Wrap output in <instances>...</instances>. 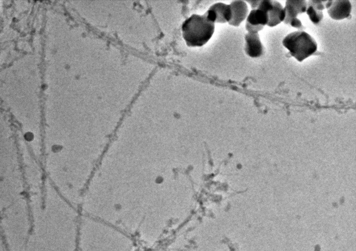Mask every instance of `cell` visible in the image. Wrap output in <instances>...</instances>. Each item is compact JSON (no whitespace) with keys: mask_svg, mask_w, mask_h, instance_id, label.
Masks as SVG:
<instances>
[{"mask_svg":"<svg viewBox=\"0 0 356 251\" xmlns=\"http://www.w3.org/2000/svg\"><path fill=\"white\" fill-rule=\"evenodd\" d=\"M268 22V12L261 9H252L247 15L245 24L248 32H257L261 30Z\"/></svg>","mask_w":356,"mask_h":251,"instance_id":"8992f818","label":"cell"},{"mask_svg":"<svg viewBox=\"0 0 356 251\" xmlns=\"http://www.w3.org/2000/svg\"><path fill=\"white\" fill-rule=\"evenodd\" d=\"M326 1H307L306 12L310 21L314 24L320 23L323 18L322 10L325 9Z\"/></svg>","mask_w":356,"mask_h":251,"instance_id":"9c48e42d","label":"cell"},{"mask_svg":"<svg viewBox=\"0 0 356 251\" xmlns=\"http://www.w3.org/2000/svg\"><path fill=\"white\" fill-rule=\"evenodd\" d=\"M325 7L330 17L335 20L348 18L352 10V4L349 0L326 1Z\"/></svg>","mask_w":356,"mask_h":251,"instance_id":"5b68a950","label":"cell"},{"mask_svg":"<svg viewBox=\"0 0 356 251\" xmlns=\"http://www.w3.org/2000/svg\"><path fill=\"white\" fill-rule=\"evenodd\" d=\"M245 41L244 50L248 56L257 58L263 54L264 48L258 33L248 32L245 35Z\"/></svg>","mask_w":356,"mask_h":251,"instance_id":"52a82bcc","label":"cell"},{"mask_svg":"<svg viewBox=\"0 0 356 251\" xmlns=\"http://www.w3.org/2000/svg\"><path fill=\"white\" fill-rule=\"evenodd\" d=\"M134 241L116 228L88 216L79 219L76 251H132Z\"/></svg>","mask_w":356,"mask_h":251,"instance_id":"6da1fadb","label":"cell"},{"mask_svg":"<svg viewBox=\"0 0 356 251\" xmlns=\"http://www.w3.org/2000/svg\"><path fill=\"white\" fill-rule=\"evenodd\" d=\"M216 16V23L224 24L229 23L232 18V10L229 4L217 2L209 8Z\"/></svg>","mask_w":356,"mask_h":251,"instance_id":"30bf717a","label":"cell"},{"mask_svg":"<svg viewBox=\"0 0 356 251\" xmlns=\"http://www.w3.org/2000/svg\"><path fill=\"white\" fill-rule=\"evenodd\" d=\"M306 7V0H286L284 7L285 17L283 22L293 27L303 29L302 23L297 17L299 14L305 12Z\"/></svg>","mask_w":356,"mask_h":251,"instance_id":"277c9868","label":"cell"},{"mask_svg":"<svg viewBox=\"0 0 356 251\" xmlns=\"http://www.w3.org/2000/svg\"><path fill=\"white\" fill-rule=\"evenodd\" d=\"M273 8L268 12V22L267 25L274 27L281 22H283L285 12L284 8L280 2L276 0H272Z\"/></svg>","mask_w":356,"mask_h":251,"instance_id":"8fae6325","label":"cell"},{"mask_svg":"<svg viewBox=\"0 0 356 251\" xmlns=\"http://www.w3.org/2000/svg\"><path fill=\"white\" fill-rule=\"evenodd\" d=\"M182 36L189 47H202L212 36L215 23L204 13L193 14L186 19L181 26Z\"/></svg>","mask_w":356,"mask_h":251,"instance_id":"7a4b0ae2","label":"cell"},{"mask_svg":"<svg viewBox=\"0 0 356 251\" xmlns=\"http://www.w3.org/2000/svg\"><path fill=\"white\" fill-rule=\"evenodd\" d=\"M260 0L247 1L250 3L253 9H256L259 3Z\"/></svg>","mask_w":356,"mask_h":251,"instance_id":"7c38bea8","label":"cell"},{"mask_svg":"<svg viewBox=\"0 0 356 251\" xmlns=\"http://www.w3.org/2000/svg\"><path fill=\"white\" fill-rule=\"evenodd\" d=\"M282 43L290 54L299 62L313 55L317 50L315 40L304 31H296L288 34L283 38Z\"/></svg>","mask_w":356,"mask_h":251,"instance_id":"3957f363","label":"cell"},{"mask_svg":"<svg viewBox=\"0 0 356 251\" xmlns=\"http://www.w3.org/2000/svg\"><path fill=\"white\" fill-rule=\"evenodd\" d=\"M229 5L232 10V18L229 24L234 26H238L247 17V4L244 1L235 0L232 1Z\"/></svg>","mask_w":356,"mask_h":251,"instance_id":"ba28073f","label":"cell"}]
</instances>
